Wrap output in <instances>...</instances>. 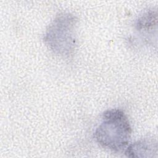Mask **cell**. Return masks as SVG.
<instances>
[{
  "mask_svg": "<svg viewBox=\"0 0 158 158\" xmlns=\"http://www.w3.org/2000/svg\"><path fill=\"white\" fill-rule=\"evenodd\" d=\"M77 17L70 13H60L49 25L44 41L55 54L69 57L76 48Z\"/></svg>",
  "mask_w": 158,
  "mask_h": 158,
  "instance_id": "cell-2",
  "label": "cell"
},
{
  "mask_svg": "<svg viewBox=\"0 0 158 158\" xmlns=\"http://www.w3.org/2000/svg\"><path fill=\"white\" fill-rule=\"evenodd\" d=\"M157 152V143L155 139H141L128 146L125 154L130 157H152Z\"/></svg>",
  "mask_w": 158,
  "mask_h": 158,
  "instance_id": "cell-3",
  "label": "cell"
},
{
  "mask_svg": "<svg viewBox=\"0 0 158 158\" xmlns=\"http://www.w3.org/2000/svg\"><path fill=\"white\" fill-rule=\"evenodd\" d=\"M157 24V14L154 11H149L141 15L136 21V27L138 30L148 31Z\"/></svg>",
  "mask_w": 158,
  "mask_h": 158,
  "instance_id": "cell-4",
  "label": "cell"
},
{
  "mask_svg": "<svg viewBox=\"0 0 158 158\" xmlns=\"http://www.w3.org/2000/svg\"><path fill=\"white\" fill-rule=\"evenodd\" d=\"M131 135V127L125 113L119 109H111L102 114L94 138L102 147L120 152L128 146Z\"/></svg>",
  "mask_w": 158,
  "mask_h": 158,
  "instance_id": "cell-1",
  "label": "cell"
}]
</instances>
